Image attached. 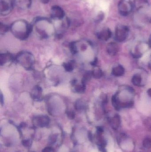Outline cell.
<instances>
[{"instance_id": "obj_1", "label": "cell", "mask_w": 151, "mask_h": 152, "mask_svg": "<svg viewBox=\"0 0 151 152\" xmlns=\"http://www.w3.org/2000/svg\"><path fill=\"white\" fill-rule=\"evenodd\" d=\"M10 29L14 36L20 40H24L29 36L33 27L25 20H19L12 24Z\"/></svg>"}, {"instance_id": "obj_12", "label": "cell", "mask_w": 151, "mask_h": 152, "mask_svg": "<svg viewBox=\"0 0 151 152\" xmlns=\"http://www.w3.org/2000/svg\"><path fill=\"white\" fill-rule=\"evenodd\" d=\"M111 32L108 28L104 29L97 34V37L99 39L103 41H107L111 37Z\"/></svg>"}, {"instance_id": "obj_9", "label": "cell", "mask_w": 151, "mask_h": 152, "mask_svg": "<svg viewBox=\"0 0 151 152\" xmlns=\"http://www.w3.org/2000/svg\"><path fill=\"white\" fill-rule=\"evenodd\" d=\"M33 121L36 126L40 127H44L48 125L49 119L48 117L44 115H40L35 117Z\"/></svg>"}, {"instance_id": "obj_20", "label": "cell", "mask_w": 151, "mask_h": 152, "mask_svg": "<svg viewBox=\"0 0 151 152\" xmlns=\"http://www.w3.org/2000/svg\"><path fill=\"white\" fill-rule=\"evenodd\" d=\"M86 107V104L82 99L78 100L75 103V109L77 110H83Z\"/></svg>"}, {"instance_id": "obj_11", "label": "cell", "mask_w": 151, "mask_h": 152, "mask_svg": "<svg viewBox=\"0 0 151 152\" xmlns=\"http://www.w3.org/2000/svg\"><path fill=\"white\" fill-rule=\"evenodd\" d=\"M134 6L137 10H142L148 8L149 3L147 0H134Z\"/></svg>"}, {"instance_id": "obj_2", "label": "cell", "mask_w": 151, "mask_h": 152, "mask_svg": "<svg viewBox=\"0 0 151 152\" xmlns=\"http://www.w3.org/2000/svg\"><path fill=\"white\" fill-rule=\"evenodd\" d=\"M34 24L37 33L43 37H48L49 31L52 32L54 28L51 20L46 18H38L35 21Z\"/></svg>"}, {"instance_id": "obj_4", "label": "cell", "mask_w": 151, "mask_h": 152, "mask_svg": "<svg viewBox=\"0 0 151 152\" xmlns=\"http://www.w3.org/2000/svg\"><path fill=\"white\" fill-rule=\"evenodd\" d=\"M133 6L129 0H121L118 5L119 13L122 16H127L132 11Z\"/></svg>"}, {"instance_id": "obj_24", "label": "cell", "mask_w": 151, "mask_h": 152, "mask_svg": "<svg viewBox=\"0 0 151 152\" xmlns=\"http://www.w3.org/2000/svg\"><path fill=\"white\" fill-rule=\"evenodd\" d=\"M57 139V135L56 134L51 135L49 138V142L51 144H54L56 142Z\"/></svg>"}, {"instance_id": "obj_18", "label": "cell", "mask_w": 151, "mask_h": 152, "mask_svg": "<svg viewBox=\"0 0 151 152\" xmlns=\"http://www.w3.org/2000/svg\"><path fill=\"white\" fill-rule=\"evenodd\" d=\"M12 59V57L10 54H8V53L1 54V57H0L1 65L2 66L3 64H4L7 61H11Z\"/></svg>"}, {"instance_id": "obj_3", "label": "cell", "mask_w": 151, "mask_h": 152, "mask_svg": "<svg viewBox=\"0 0 151 152\" xmlns=\"http://www.w3.org/2000/svg\"><path fill=\"white\" fill-rule=\"evenodd\" d=\"M16 60L20 65L27 69L31 68L33 65V57L31 53L26 52L18 54L16 58Z\"/></svg>"}, {"instance_id": "obj_16", "label": "cell", "mask_w": 151, "mask_h": 152, "mask_svg": "<svg viewBox=\"0 0 151 152\" xmlns=\"http://www.w3.org/2000/svg\"><path fill=\"white\" fill-rule=\"evenodd\" d=\"M112 72L113 75L116 77H120L124 75L125 73V69L123 66L119 65L113 69Z\"/></svg>"}, {"instance_id": "obj_21", "label": "cell", "mask_w": 151, "mask_h": 152, "mask_svg": "<svg viewBox=\"0 0 151 152\" xmlns=\"http://www.w3.org/2000/svg\"><path fill=\"white\" fill-rule=\"evenodd\" d=\"M74 63L72 61L65 63L64 64V67L65 70L68 72H70L73 70L74 68Z\"/></svg>"}, {"instance_id": "obj_26", "label": "cell", "mask_w": 151, "mask_h": 152, "mask_svg": "<svg viewBox=\"0 0 151 152\" xmlns=\"http://www.w3.org/2000/svg\"><path fill=\"white\" fill-rule=\"evenodd\" d=\"M67 115L68 118L70 119H73L75 117V114H74V112L72 111H69L67 112Z\"/></svg>"}, {"instance_id": "obj_13", "label": "cell", "mask_w": 151, "mask_h": 152, "mask_svg": "<svg viewBox=\"0 0 151 152\" xmlns=\"http://www.w3.org/2000/svg\"><path fill=\"white\" fill-rule=\"evenodd\" d=\"M41 88L39 86H35L32 90V97L35 101H39L42 100Z\"/></svg>"}, {"instance_id": "obj_28", "label": "cell", "mask_w": 151, "mask_h": 152, "mask_svg": "<svg viewBox=\"0 0 151 152\" xmlns=\"http://www.w3.org/2000/svg\"><path fill=\"white\" fill-rule=\"evenodd\" d=\"M42 152H54V151L51 147H47L43 150Z\"/></svg>"}, {"instance_id": "obj_15", "label": "cell", "mask_w": 151, "mask_h": 152, "mask_svg": "<svg viewBox=\"0 0 151 152\" xmlns=\"http://www.w3.org/2000/svg\"><path fill=\"white\" fill-rule=\"evenodd\" d=\"M107 50L110 55H115L118 51V46L115 43H111L107 46Z\"/></svg>"}, {"instance_id": "obj_14", "label": "cell", "mask_w": 151, "mask_h": 152, "mask_svg": "<svg viewBox=\"0 0 151 152\" xmlns=\"http://www.w3.org/2000/svg\"><path fill=\"white\" fill-rule=\"evenodd\" d=\"M110 123L113 129L117 130L121 125V119L118 115H115L110 120Z\"/></svg>"}, {"instance_id": "obj_19", "label": "cell", "mask_w": 151, "mask_h": 152, "mask_svg": "<svg viewBox=\"0 0 151 152\" xmlns=\"http://www.w3.org/2000/svg\"><path fill=\"white\" fill-rule=\"evenodd\" d=\"M142 78L141 76L139 75H135L133 77L132 81L135 86H140L142 83Z\"/></svg>"}, {"instance_id": "obj_22", "label": "cell", "mask_w": 151, "mask_h": 152, "mask_svg": "<svg viewBox=\"0 0 151 152\" xmlns=\"http://www.w3.org/2000/svg\"><path fill=\"white\" fill-rule=\"evenodd\" d=\"M91 74H92V76L98 79L102 77L103 73L101 69H95L91 72Z\"/></svg>"}, {"instance_id": "obj_25", "label": "cell", "mask_w": 151, "mask_h": 152, "mask_svg": "<svg viewBox=\"0 0 151 152\" xmlns=\"http://www.w3.org/2000/svg\"><path fill=\"white\" fill-rule=\"evenodd\" d=\"M9 29V28H8V26L6 25H4V24H2V23H1V26H0V30H1V34H4V33H6Z\"/></svg>"}, {"instance_id": "obj_5", "label": "cell", "mask_w": 151, "mask_h": 152, "mask_svg": "<svg viewBox=\"0 0 151 152\" xmlns=\"http://www.w3.org/2000/svg\"><path fill=\"white\" fill-rule=\"evenodd\" d=\"M129 34V28L124 26H119L115 30V39L118 42L125 41Z\"/></svg>"}, {"instance_id": "obj_17", "label": "cell", "mask_w": 151, "mask_h": 152, "mask_svg": "<svg viewBox=\"0 0 151 152\" xmlns=\"http://www.w3.org/2000/svg\"><path fill=\"white\" fill-rule=\"evenodd\" d=\"M74 86V90L77 93H82L84 92L85 90V85L84 82L81 84H76V81L73 83Z\"/></svg>"}, {"instance_id": "obj_6", "label": "cell", "mask_w": 151, "mask_h": 152, "mask_svg": "<svg viewBox=\"0 0 151 152\" xmlns=\"http://www.w3.org/2000/svg\"><path fill=\"white\" fill-rule=\"evenodd\" d=\"M118 139L119 144L123 150H129L130 151L134 149V142L126 135H121Z\"/></svg>"}, {"instance_id": "obj_29", "label": "cell", "mask_w": 151, "mask_h": 152, "mask_svg": "<svg viewBox=\"0 0 151 152\" xmlns=\"http://www.w3.org/2000/svg\"><path fill=\"white\" fill-rule=\"evenodd\" d=\"M41 1L43 3L47 4L49 0H41Z\"/></svg>"}, {"instance_id": "obj_23", "label": "cell", "mask_w": 151, "mask_h": 152, "mask_svg": "<svg viewBox=\"0 0 151 152\" xmlns=\"http://www.w3.org/2000/svg\"><path fill=\"white\" fill-rule=\"evenodd\" d=\"M143 145L144 148L149 149L151 147V139L150 138H145L143 142Z\"/></svg>"}, {"instance_id": "obj_27", "label": "cell", "mask_w": 151, "mask_h": 152, "mask_svg": "<svg viewBox=\"0 0 151 152\" xmlns=\"http://www.w3.org/2000/svg\"><path fill=\"white\" fill-rule=\"evenodd\" d=\"M22 144L25 147H29L31 145V141L29 140H24L22 142Z\"/></svg>"}, {"instance_id": "obj_7", "label": "cell", "mask_w": 151, "mask_h": 152, "mask_svg": "<svg viewBox=\"0 0 151 152\" xmlns=\"http://www.w3.org/2000/svg\"><path fill=\"white\" fill-rule=\"evenodd\" d=\"M51 17L55 20H61L64 18V11L59 6L54 5L51 10Z\"/></svg>"}, {"instance_id": "obj_8", "label": "cell", "mask_w": 151, "mask_h": 152, "mask_svg": "<svg viewBox=\"0 0 151 152\" xmlns=\"http://www.w3.org/2000/svg\"><path fill=\"white\" fill-rule=\"evenodd\" d=\"M9 0H0V13L1 15H6L10 12L12 4Z\"/></svg>"}, {"instance_id": "obj_10", "label": "cell", "mask_w": 151, "mask_h": 152, "mask_svg": "<svg viewBox=\"0 0 151 152\" xmlns=\"http://www.w3.org/2000/svg\"><path fill=\"white\" fill-rule=\"evenodd\" d=\"M32 0H14L13 4L21 10H26L31 6Z\"/></svg>"}, {"instance_id": "obj_30", "label": "cell", "mask_w": 151, "mask_h": 152, "mask_svg": "<svg viewBox=\"0 0 151 152\" xmlns=\"http://www.w3.org/2000/svg\"><path fill=\"white\" fill-rule=\"evenodd\" d=\"M148 95L150 96H151V88H150L149 90H148Z\"/></svg>"}]
</instances>
